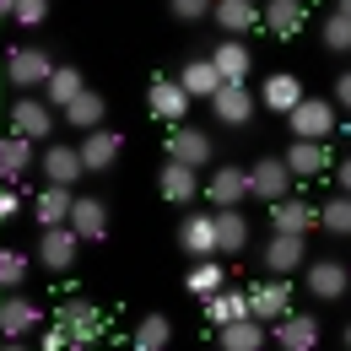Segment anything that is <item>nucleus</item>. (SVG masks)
I'll use <instances>...</instances> for the list:
<instances>
[{"label": "nucleus", "instance_id": "obj_1", "mask_svg": "<svg viewBox=\"0 0 351 351\" xmlns=\"http://www.w3.org/2000/svg\"><path fill=\"white\" fill-rule=\"evenodd\" d=\"M0 65H5V87L11 92H44V82L54 76L60 60H54L49 49H38V44H16Z\"/></svg>", "mask_w": 351, "mask_h": 351}, {"label": "nucleus", "instance_id": "obj_2", "mask_svg": "<svg viewBox=\"0 0 351 351\" xmlns=\"http://www.w3.org/2000/svg\"><path fill=\"white\" fill-rule=\"evenodd\" d=\"M5 125H11V135H27V141L38 146L44 135H54V130H60V114L49 108L38 92H16V97L5 103Z\"/></svg>", "mask_w": 351, "mask_h": 351}, {"label": "nucleus", "instance_id": "obj_3", "mask_svg": "<svg viewBox=\"0 0 351 351\" xmlns=\"http://www.w3.org/2000/svg\"><path fill=\"white\" fill-rule=\"evenodd\" d=\"M303 292L313 298V303H346V292H351L346 260H335V254L308 260V265H303Z\"/></svg>", "mask_w": 351, "mask_h": 351}, {"label": "nucleus", "instance_id": "obj_4", "mask_svg": "<svg viewBox=\"0 0 351 351\" xmlns=\"http://www.w3.org/2000/svg\"><path fill=\"white\" fill-rule=\"evenodd\" d=\"M54 324L76 341V351H87L97 335H103V308L87 303V298H76V292H65V303L54 308Z\"/></svg>", "mask_w": 351, "mask_h": 351}, {"label": "nucleus", "instance_id": "obj_5", "mask_svg": "<svg viewBox=\"0 0 351 351\" xmlns=\"http://www.w3.org/2000/svg\"><path fill=\"white\" fill-rule=\"evenodd\" d=\"M162 152H168V162H184V168H211V157H217V146H211V135L195 130V125H173V130L162 135Z\"/></svg>", "mask_w": 351, "mask_h": 351}, {"label": "nucleus", "instance_id": "obj_6", "mask_svg": "<svg viewBox=\"0 0 351 351\" xmlns=\"http://www.w3.org/2000/svg\"><path fill=\"white\" fill-rule=\"evenodd\" d=\"M287 130H292V141H330L335 135V103L330 97H303L287 114Z\"/></svg>", "mask_w": 351, "mask_h": 351}, {"label": "nucleus", "instance_id": "obj_7", "mask_svg": "<svg viewBox=\"0 0 351 351\" xmlns=\"http://www.w3.org/2000/svg\"><path fill=\"white\" fill-rule=\"evenodd\" d=\"M38 168H44V184H60V189H76V184L87 178V168H82V152H76L71 141H44Z\"/></svg>", "mask_w": 351, "mask_h": 351}, {"label": "nucleus", "instance_id": "obj_8", "mask_svg": "<svg viewBox=\"0 0 351 351\" xmlns=\"http://www.w3.org/2000/svg\"><path fill=\"white\" fill-rule=\"evenodd\" d=\"M217 211H243V200H249V168H238V162H217V173L206 178V189H200Z\"/></svg>", "mask_w": 351, "mask_h": 351}, {"label": "nucleus", "instance_id": "obj_9", "mask_svg": "<svg viewBox=\"0 0 351 351\" xmlns=\"http://www.w3.org/2000/svg\"><path fill=\"white\" fill-rule=\"evenodd\" d=\"M76 152H82V168H87V173H114V168H119V157H125V135L103 125V130L82 135V141H76Z\"/></svg>", "mask_w": 351, "mask_h": 351}, {"label": "nucleus", "instance_id": "obj_10", "mask_svg": "<svg viewBox=\"0 0 351 351\" xmlns=\"http://www.w3.org/2000/svg\"><path fill=\"white\" fill-rule=\"evenodd\" d=\"M270 341H276V351H319V319L292 308L270 324Z\"/></svg>", "mask_w": 351, "mask_h": 351}, {"label": "nucleus", "instance_id": "obj_11", "mask_svg": "<svg viewBox=\"0 0 351 351\" xmlns=\"http://www.w3.org/2000/svg\"><path fill=\"white\" fill-rule=\"evenodd\" d=\"M44 324V308L22 292H5L0 298V341H27L33 330Z\"/></svg>", "mask_w": 351, "mask_h": 351}, {"label": "nucleus", "instance_id": "obj_12", "mask_svg": "<svg viewBox=\"0 0 351 351\" xmlns=\"http://www.w3.org/2000/svg\"><path fill=\"white\" fill-rule=\"evenodd\" d=\"M60 125H65V130H76V135L103 130V125H108V97H103V92H92V87L76 92V97L60 108Z\"/></svg>", "mask_w": 351, "mask_h": 351}, {"label": "nucleus", "instance_id": "obj_13", "mask_svg": "<svg viewBox=\"0 0 351 351\" xmlns=\"http://www.w3.org/2000/svg\"><path fill=\"white\" fill-rule=\"evenodd\" d=\"M146 108H152V119L157 125H184V114H189V97H184V87H178L173 76H152V87H146Z\"/></svg>", "mask_w": 351, "mask_h": 351}, {"label": "nucleus", "instance_id": "obj_14", "mask_svg": "<svg viewBox=\"0 0 351 351\" xmlns=\"http://www.w3.org/2000/svg\"><path fill=\"white\" fill-rule=\"evenodd\" d=\"M292 184H298V178H292V168H287L281 157H260V162L249 168V195H260L265 206L287 200V195H292Z\"/></svg>", "mask_w": 351, "mask_h": 351}, {"label": "nucleus", "instance_id": "obj_15", "mask_svg": "<svg viewBox=\"0 0 351 351\" xmlns=\"http://www.w3.org/2000/svg\"><path fill=\"white\" fill-rule=\"evenodd\" d=\"M319 227V206L313 200H303L298 189L287 195V200H276L270 206V232H292V238H308Z\"/></svg>", "mask_w": 351, "mask_h": 351}, {"label": "nucleus", "instance_id": "obj_16", "mask_svg": "<svg viewBox=\"0 0 351 351\" xmlns=\"http://www.w3.org/2000/svg\"><path fill=\"white\" fill-rule=\"evenodd\" d=\"M211 114H217L221 130H249V125H254V92H249V82H243V87H217Z\"/></svg>", "mask_w": 351, "mask_h": 351}, {"label": "nucleus", "instance_id": "obj_17", "mask_svg": "<svg viewBox=\"0 0 351 351\" xmlns=\"http://www.w3.org/2000/svg\"><path fill=\"white\" fill-rule=\"evenodd\" d=\"M178 249L189 260H217V211H195L178 221Z\"/></svg>", "mask_w": 351, "mask_h": 351}, {"label": "nucleus", "instance_id": "obj_18", "mask_svg": "<svg viewBox=\"0 0 351 351\" xmlns=\"http://www.w3.org/2000/svg\"><path fill=\"white\" fill-rule=\"evenodd\" d=\"M65 227H71L82 243H103V238H108V200H97V195H76Z\"/></svg>", "mask_w": 351, "mask_h": 351}, {"label": "nucleus", "instance_id": "obj_19", "mask_svg": "<svg viewBox=\"0 0 351 351\" xmlns=\"http://www.w3.org/2000/svg\"><path fill=\"white\" fill-rule=\"evenodd\" d=\"M249 313H254L260 324H276L281 313H292V287H287V276L254 281V287H249Z\"/></svg>", "mask_w": 351, "mask_h": 351}, {"label": "nucleus", "instance_id": "obj_20", "mask_svg": "<svg viewBox=\"0 0 351 351\" xmlns=\"http://www.w3.org/2000/svg\"><path fill=\"white\" fill-rule=\"evenodd\" d=\"M260 265L270 276H292L308 265V238H292V232H270V243L260 249Z\"/></svg>", "mask_w": 351, "mask_h": 351}, {"label": "nucleus", "instance_id": "obj_21", "mask_svg": "<svg viewBox=\"0 0 351 351\" xmlns=\"http://www.w3.org/2000/svg\"><path fill=\"white\" fill-rule=\"evenodd\" d=\"M76 260H82V238L71 227H44L38 232V265L44 270H71Z\"/></svg>", "mask_w": 351, "mask_h": 351}, {"label": "nucleus", "instance_id": "obj_22", "mask_svg": "<svg viewBox=\"0 0 351 351\" xmlns=\"http://www.w3.org/2000/svg\"><path fill=\"white\" fill-rule=\"evenodd\" d=\"M211 65H217L221 87H243V82H249V71H254V54H249L243 38H221V44L211 49Z\"/></svg>", "mask_w": 351, "mask_h": 351}, {"label": "nucleus", "instance_id": "obj_23", "mask_svg": "<svg viewBox=\"0 0 351 351\" xmlns=\"http://www.w3.org/2000/svg\"><path fill=\"white\" fill-rule=\"evenodd\" d=\"M281 162L292 168V178H319V173H330L335 152H330V141H292L281 152Z\"/></svg>", "mask_w": 351, "mask_h": 351}, {"label": "nucleus", "instance_id": "obj_24", "mask_svg": "<svg viewBox=\"0 0 351 351\" xmlns=\"http://www.w3.org/2000/svg\"><path fill=\"white\" fill-rule=\"evenodd\" d=\"M260 22H265L270 38H298V33L308 27V5H303V0H265Z\"/></svg>", "mask_w": 351, "mask_h": 351}, {"label": "nucleus", "instance_id": "obj_25", "mask_svg": "<svg viewBox=\"0 0 351 351\" xmlns=\"http://www.w3.org/2000/svg\"><path fill=\"white\" fill-rule=\"evenodd\" d=\"M206 184H200V173L195 168H184V162H168L162 157V173H157V195L168 200V206H189L195 195H200Z\"/></svg>", "mask_w": 351, "mask_h": 351}, {"label": "nucleus", "instance_id": "obj_26", "mask_svg": "<svg viewBox=\"0 0 351 351\" xmlns=\"http://www.w3.org/2000/svg\"><path fill=\"white\" fill-rule=\"evenodd\" d=\"M178 87H184V97H217V87H221V76H217V65H211V54H195V60H184V71L173 76Z\"/></svg>", "mask_w": 351, "mask_h": 351}, {"label": "nucleus", "instance_id": "obj_27", "mask_svg": "<svg viewBox=\"0 0 351 351\" xmlns=\"http://www.w3.org/2000/svg\"><path fill=\"white\" fill-rule=\"evenodd\" d=\"M130 351H173V319L168 313H141L130 330Z\"/></svg>", "mask_w": 351, "mask_h": 351}, {"label": "nucleus", "instance_id": "obj_28", "mask_svg": "<svg viewBox=\"0 0 351 351\" xmlns=\"http://www.w3.org/2000/svg\"><path fill=\"white\" fill-rule=\"evenodd\" d=\"M33 162H38V146L27 135H0V184H16Z\"/></svg>", "mask_w": 351, "mask_h": 351}, {"label": "nucleus", "instance_id": "obj_29", "mask_svg": "<svg viewBox=\"0 0 351 351\" xmlns=\"http://www.w3.org/2000/svg\"><path fill=\"white\" fill-rule=\"evenodd\" d=\"M211 16H217V27L227 33V38H243V33L260 27V5H254V0H217Z\"/></svg>", "mask_w": 351, "mask_h": 351}, {"label": "nucleus", "instance_id": "obj_30", "mask_svg": "<svg viewBox=\"0 0 351 351\" xmlns=\"http://www.w3.org/2000/svg\"><path fill=\"white\" fill-rule=\"evenodd\" d=\"M260 103L270 108V114H292V108L303 103V82H298L292 71H276V76H265V87H260Z\"/></svg>", "mask_w": 351, "mask_h": 351}, {"label": "nucleus", "instance_id": "obj_31", "mask_svg": "<svg viewBox=\"0 0 351 351\" xmlns=\"http://www.w3.org/2000/svg\"><path fill=\"white\" fill-rule=\"evenodd\" d=\"M71 200H76V189H60V184H44V189H38V200H33V217H38V232H44V227H65V221H71Z\"/></svg>", "mask_w": 351, "mask_h": 351}, {"label": "nucleus", "instance_id": "obj_32", "mask_svg": "<svg viewBox=\"0 0 351 351\" xmlns=\"http://www.w3.org/2000/svg\"><path fill=\"white\" fill-rule=\"evenodd\" d=\"M76 92H87V76H82L76 65H65V60H60V65H54V76L44 82V92H38V97H44L49 108L60 114V108H65V103H71Z\"/></svg>", "mask_w": 351, "mask_h": 351}, {"label": "nucleus", "instance_id": "obj_33", "mask_svg": "<svg viewBox=\"0 0 351 351\" xmlns=\"http://www.w3.org/2000/svg\"><path fill=\"white\" fill-rule=\"evenodd\" d=\"M238 319H254V313H249V292H227V287H221L217 298H206V324H211V330H227V324H238Z\"/></svg>", "mask_w": 351, "mask_h": 351}, {"label": "nucleus", "instance_id": "obj_34", "mask_svg": "<svg viewBox=\"0 0 351 351\" xmlns=\"http://www.w3.org/2000/svg\"><path fill=\"white\" fill-rule=\"evenodd\" d=\"M217 346L221 351H265L270 346V330H265L260 319H238V324L217 330Z\"/></svg>", "mask_w": 351, "mask_h": 351}, {"label": "nucleus", "instance_id": "obj_35", "mask_svg": "<svg viewBox=\"0 0 351 351\" xmlns=\"http://www.w3.org/2000/svg\"><path fill=\"white\" fill-rule=\"evenodd\" d=\"M249 249V217L243 211H217V254L238 260Z\"/></svg>", "mask_w": 351, "mask_h": 351}, {"label": "nucleus", "instance_id": "obj_36", "mask_svg": "<svg viewBox=\"0 0 351 351\" xmlns=\"http://www.w3.org/2000/svg\"><path fill=\"white\" fill-rule=\"evenodd\" d=\"M319 227H324L330 238H351V195H330V200L319 206Z\"/></svg>", "mask_w": 351, "mask_h": 351}, {"label": "nucleus", "instance_id": "obj_37", "mask_svg": "<svg viewBox=\"0 0 351 351\" xmlns=\"http://www.w3.org/2000/svg\"><path fill=\"white\" fill-rule=\"evenodd\" d=\"M33 276V260L22 249H0V298L5 292H22V281Z\"/></svg>", "mask_w": 351, "mask_h": 351}, {"label": "nucleus", "instance_id": "obj_38", "mask_svg": "<svg viewBox=\"0 0 351 351\" xmlns=\"http://www.w3.org/2000/svg\"><path fill=\"white\" fill-rule=\"evenodd\" d=\"M221 287H227V270H221L217 260H195V270H189V292L206 303V298H217Z\"/></svg>", "mask_w": 351, "mask_h": 351}, {"label": "nucleus", "instance_id": "obj_39", "mask_svg": "<svg viewBox=\"0 0 351 351\" xmlns=\"http://www.w3.org/2000/svg\"><path fill=\"white\" fill-rule=\"evenodd\" d=\"M319 44L330 49V54H351V16L330 11V16H324V27H319Z\"/></svg>", "mask_w": 351, "mask_h": 351}, {"label": "nucleus", "instance_id": "obj_40", "mask_svg": "<svg viewBox=\"0 0 351 351\" xmlns=\"http://www.w3.org/2000/svg\"><path fill=\"white\" fill-rule=\"evenodd\" d=\"M49 16V0H16V11H11V22H22V27H44Z\"/></svg>", "mask_w": 351, "mask_h": 351}, {"label": "nucleus", "instance_id": "obj_41", "mask_svg": "<svg viewBox=\"0 0 351 351\" xmlns=\"http://www.w3.org/2000/svg\"><path fill=\"white\" fill-rule=\"evenodd\" d=\"M211 5H217V0H168L173 22H200V16H211Z\"/></svg>", "mask_w": 351, "mask_h": 351}, {"label": "nucleus", "instance_id": "obj_42", "mask_svg": "<svg viewBox=\"0 0 351 351\" xmlns=\"http://www.w3.org/2000/svg\"><path fill=\"white\" fill-rule=\"evenodd\" d=\"M33 351H76V341L60 330V324H49V335H44V346H33Z\"/></svg>", "mask_w": 351, "mask_h": 351}, {"label": "nucleus", "instance_id": "obj_43", "mask_svg": "<svg viewBox=\"0 0 351 351\" xmlns=\"http://www.w3.org/2000/svg\"><path fill=\"white\" fill-rule=\"evenodd\" d=\"M16 211H22V195H16L11 184H0V221H11Z\"/></svg>", "mask_w": 351, "mask_h": 351}, {"label": "nucleus", "instance_id": "obj_44", "mask_svg": "<svg viewBox=\"0 0 351 351\" xmlns=\"http://www.w3.org/2000/svg\"><path fill=\"white\" fill-rule=\"evenodd\" d=\"M330 103L351 114V71H341V76H335V97H330Z\"/></svg>", "mask_w": 351, "mask_h": 351}, {"label": "nucleus", "instance_id": "obj_45", "mask_svg": "<svg viewBox=\"0 0 351 351\" xmlns=\"http://www.w3.org/2000/svg\"><path fill=\"white\" fill-rule=\"evenodd\" d=\"M335 173H341V195H351V157L341 162V168H335Z\"/></svg>", "mask_w": 351, "mask_h": 351}, {"label": "nucleus", "instance_id": "obj_46", "mask_svg": "<svg viewBox=\"0 0 351 351\" xmlns=\"http://www.w3.org/2000/svg\"><path fill=\"white\" fill-rule=\"evenodd\" d=\"M0 351H33L27 341H0Z\"/></svg>", "mask_w": 351, "mask_h": 351}, {"label": "nucleus", "instance_id": "obj_47", "mask_svg": "<svg viewBox=\"0 0 351 351\" xmlns=\"http://www.w3.org/2000/svg\"><path fill=\"white\" fill-rule=\"evenodd\" d=\"M11 11H16V0H0V22H11Z\"/></svg>", "mask_w": 351, "mask_h": 351}, {"label": "nucleus", "instance_id": "obj_48", "mask_svg": "<svg viewBox=\"0 0 351 351\" xmlns=\"http://www.w3.org/2000/svg\"><path fill=\"white\" fill-rule=\"evenodd\" d=\"M0 108H5V65H0Z\"/></svg>", "mask_w": 351, "mask_h": 351}, {"label": "nucleus", "instance_id": "obj_49", "mask_svg": "<svg viewBox=\"0 0 351 351\" xmlns=\"http://www.w3.org/2000/svg\"><path fill=\"white\" fill-rule=\"evenodd\" d=\"M335 11H341V16H351V0H335Z\"/></svg>", "mask_w": 351, "mask_h": 351}, {"label": "nucleus", "instance_id": "obj_50", "mask_svg": "<svg viewBox=\"0 0 351 351\" xmlns=\"http://www.w3.org/2000/svg\"><path fill=\"white\" fill-rule=\"evenodd\" d=\"M341 346H346V351H351V324H346V330H341Z\"/></svg>", "mask_w": 351, "mask_h": 351}, {"label": "nucleus", "instance_id": "obj_51", "mask_svg": "<svg viewBox=\"0 0 351 351\" xmlns=\"http://www.w3.org/2000/svg\"><path fill=\"white\" fill-rule=\"evenodd\" d=\"M346 141H351V114H346Z\"/></svg>", "mask_w": 351, "mask_h": 351}]
</instances>
